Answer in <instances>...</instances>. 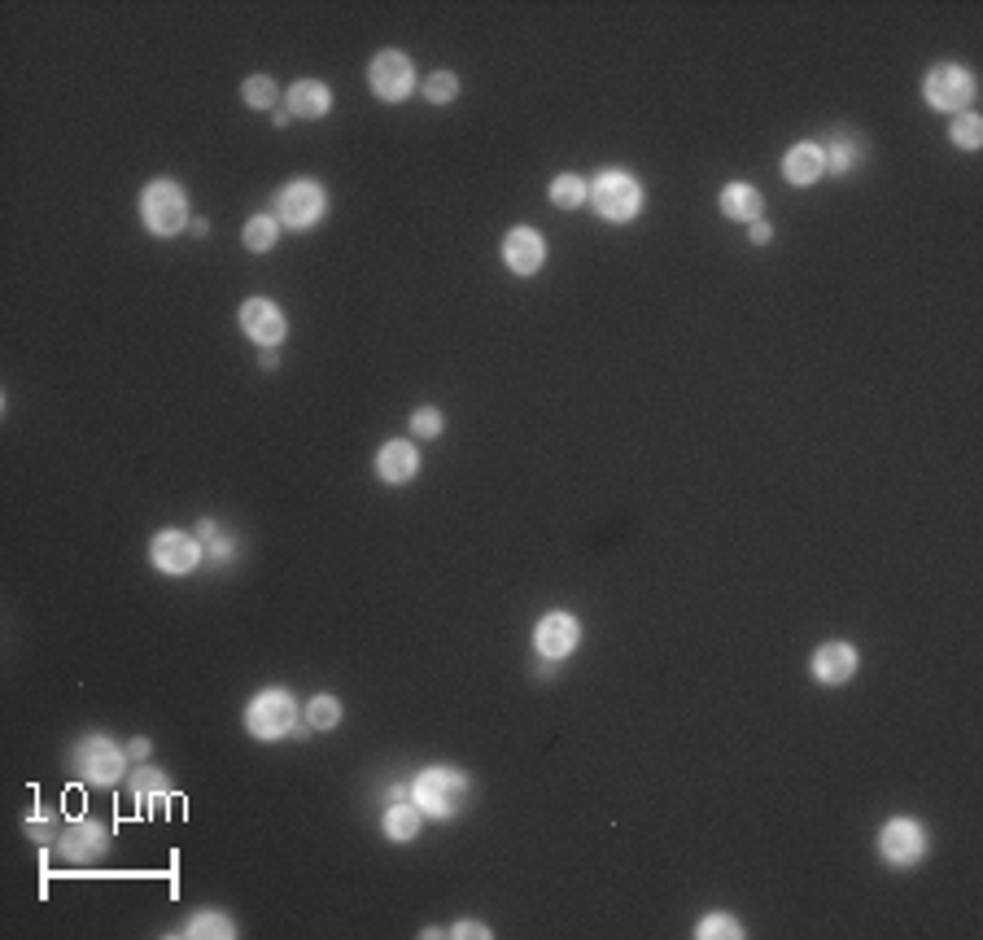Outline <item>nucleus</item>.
Listing matches in <instances>:
<instances>
[{
	"instance_id": "18",
	"label": "nucleus",
	"mask_w": 983,
	"mask_h": 940,
	"mask_svg": "<svg viewBox=\"0 0 983 940\" xmlns=\"http://www.w3.org/2000/svg\"><path fill=\"white\" fill-rule=\"evenodd\" d=\"M284 110L293 119H324L333 110V88L324 79H297L284 92Z\"/></svg>"
},
{
	"instance_id": "12",
	"label": "nucleus",
	"mask_w": 983,
	"mask_h": 940,
	"mask_svg": "<svg viewBox=\"0 0 983 940\" xmlns=\"http://www.w3.org/2000/svg\"><path fill=\"white\" fill-rule=\"evenodd\" d=\"M236 320H241V333H245L250 342H259L263 351H267V346L281 351L284 337H288V315H284L272 297H250V302H241Z\"/></svg>"
},
{
	"instance_id": "28",
	"label": "nucleus",
	"mask_w": 983,
	"mask_h": 940,
	"mask_svg": "<svg viewBox=\"0 0 983 940\" xmlns=\"http://www.w3.org/2000/svg\"><path fill=\"white\" fill-rule=\"evenodd\" d=\"M949 137H953V145L966 149V153H975L983 145V119L975 110H966V114H957L953 119V128H949Z\"/></svg>"
},
{
	"instance_id": "33",
	"label": "nucleus",
	"mask_w": 983,
	"mask_h": 940,
	"mask_svg": "<svg viewBox=\"0 0 983 940\" xmlns=\"http://www.w3.org/2000/svg\"><path fill=\"white\" fill-rule=\"evenodd\" d=\"M450 937H455V940H490L494 932L482 923V919H459V923L450 928Z\"/></svg>"
},
{
	"instance_id": "30",
	"label": "nucleus",
	"mask_w": 983,
	"mask_h": 940,
	"mask_svg": "<svg viewBox=\"0 0 983 940\" xmlns=\"http://www.w3.org/2000/svg\"><path fill=\"white\" fill-rule=\"evenodd\" d=\"M459 97V74L450 71H433L424 79V101H433V105H450Z\"/></svg>"
},
{
	"instance_id": "16",
	"label": "nucleus",
	"mask_w": 983,
	"mask_h": 940,
	"mask_svg": "<svg viewBox=\"0 0 983 940\" xmlns=\"http://www.w3.org/2000/svg\"><path fill=\"white\" fill-rule=\"evenodd\" d=\"M420 473V446L416 442H385L376 451V477L385 486H407Z\"/></svg>"
},
{
	"instance_id": "20",
	"label": "nucleus",
	"mask_w": 983,
	"mask_h": 940,
	"mask_svg": "<svg viewBox=\"0 0 983 940\" xmlns=\"http://www.w3.org/2000/svg\"><path fill=\"white\" fill-rule=\"evenodd\" d=\"M381 831H385V840H394V845L416 840V836L424 831V809L412 800V796L389 800V809H385V818H381Z\"/></svg>"
},
{
	"instance_id": "13",
	"label": "nucleus",
	"mask_w": 983,
	"mask_h": 940,
	"mask_svg": "<svg viewBox=\"0 0 983 940\" xmlns=\"http://www.w3.org/2000/svg\"><path fill=\"white\" fill-rule=\"evenodd\" d=\"M534 648H538V656L543 660H568L572 651L581 648V621L572 617V613H547L538 626H534Z\"/></svg>"
},
{
	"instance_id": "34",
	"label": "nucleus",
	"mask_w": 983,
	"mask_h": 940,
	"mask_svg": "<svg viewBox=\"0 0 983 940\" xmlns=\"http://www.w3.org/2000/svg\"><path fill=\"white\" fill-rule=\"evenodd\" d=\"M211 560H214V565H232V560H236V543L219 534V538L211 543Z\"/></svg>"
},
{
	"instance_id": "39",
	"label": "nucleus",
	"mask_w": 983,
	"mask_h": 940,
	"mask_svg": "<svg viewBox=\"0 0 983 940\" xmlns=\"http://www.w3.org/2000/svg\"><path fill=\"white\" fill-rule=\"evenodd\" d=\"M189 232H193V236H206V232H211V223H206V219H193V223H189Z\"/></svg>"
},
{
	"instance_id": "11",
	"label": "nucleus",
	"mask_w": 983,
	"mask_h": 940,
	"mask_svg": "<svg viewBox=\"0 0 983 940\" xmlns=\"http://www.w3.org/2000/svg\"><path fill=\"white\" fill-rule=\"evenodd\" d=\"M58 858H67L71 867H92V862H101L105 858V849H110V827L105 822H97V818H74L62 827V836H58Z\"/></svg>"
},
{
	"instance_id": "38",
	"label": "nucleus",
	"mask_w": 983,
	"mask_h": 940,
	"mask_svg": "<svg viewBox=\"0 0 983 940\" xmlns=\"http://www.w3.org/2000/svg\"><path fill=\"white\" fill-rule=\"evenodd\" d=\"M259 363H263V367H267V372H272V367H276V363H281V355H276V346H267V351H263V355H259Z\"/></svg>"
},
{
	"instance_id": "26",
	"label": "nucleus",
	"mask_w": 983,
	"mask_h": 940,
	"mask_svg": "<svg viewBox=\"0 0 983 940\" xmlns=\"http://www.w3.org/2000/svg\"><path fill=\"white\" fill-rule=\"evenodd\" d=\"M241 101H245L250 110H276V105H281V83H276L272 74H250V79L241 83Z\"/></svg>"
},
{
	"instance_id": "14",
	"label": "nucleus",
	"mask_w": 983,
	"mask_h": 940,
	"mask_svg": "<svg viewBox=\"0 0 983 940\" xmlns=\"http://www.w3.org/2000/svg\"><path fill=\"white\" fill-rule=\"evenodd\" d=\"M503 263H507L511 276H538L543 263H547V236L529 223H516L503 236Z\"/></svg>"
},
{
	"instance_id": "37",
	"label": "nucleus",
	"mask_w": 983,
	"mask_h": 940,
	"mask_svg": "<svg viewBox=\"0 0 983 940\" xmlns=\"http://www.w3.org/2000/svg\"><path fill=\"white\" fill-rule=\"evenodd\" d=\"M193 534H197L202 543H214V538H219V525H214V520H197V529H193Z\"/></svg>"
},
{
	"instance_id": "27",
	"label": "nucleus",
	"mask_w": 983,
	"mask_h": 940,
	"mask_svg": "<svg viewBox=\"0 0 983 940\" xmlns=\"http://www.w3.org/2000/svg\"><path fill=\"white\" fill-rule=\"evenodd\" d=\"M696 940H743V923L734 914H703L696 923Z\"/></svg>"
},
{
	"instance_id": "25",
	"label": "nucleus",
	"mask_w": 983,
	"mask_h": 940,
	"mask_svg": "<svg viewBox=\"0 0 983 940\" xmlns=\"http://www.w3.org/2000/svg\"><path fill=\"white\" fill-rule=\"evenodd\" d=\"M822 153H827V171H835V175H848L861 158H865V145L852 137V132H840L831 145H822Z\"/></svg>"
},
{
	"instance_id": "10",
	"label": "nucleus",
	"mask_w": 983,
	"mask_h": 940,
	"mask_svg": "<svg viewBox=\"0 0 983 940\" xmlns=\"http://www.w3.org/2000/svg\"><path fill=\"white\" fill-rule=\"evenodd\" d=\"M879 853H883V862L896 870L905 867H918L922 858H926V827L918 822V818H888L883 822V831H879Z\"/></svg>"
},
{
	"instance_id": "21",
	"label": "nucleus",
	"mask_w": 983,
	"mask_h": 940,
	"mask_svg": "<svg viewBox=\"0 0 983 940\" xmlns=\"http://www.w3.org/2000/svg\"><path fill=\"white\" fill-rule=\"evenodd\" d=\"M128 788L132 796L141 800L144 809H162L166 800H171V779L162 775V770H153V766H136V770H128Z\"/></svg>"
},
{
	"instance_id": "8",
	"label": "nucleus",
	"mask_w": 983,
	"mask_h": 940,
	"mask_svg": "<svg viewBox=\"0 0 983 940\" xmlns=\"http://www.w3.org/2000/svg\"><path fill=\"white\" fill-rule=\"evenodd\" d=\"M367 88H372V97L385 101V105L407 101V97L416 92V67H412V58H407L403 49H381V53L367 62Z\"/></svg>"
},
{
	"instance_id": "35",
	"label": "nucleus",
	"mask_w": 983,
	"mask_h": 940,
	"mask_svg": "<svg viewBox=\"0 0 983 940\" xmlns=\"http://www.w3.org/2000/svg\"><path fill=\"white\" fill-rule=\"evenodd\" d=\"M748 236H752V245H770L773 228L766 223V219H757V223H748Z\"/></svg>"
},
{
	"instance_id": "9",
	"label": "nucleus",
	"mask_w": 983,
	"mask_h": 940,
	"mask_svg": "<svg viewBox=\"0 0 983 940\" xmlns=\"http://www.w3.org/2000/svg\"><path fill=\"white\" fill-rule=\"evenodd\" d=\"M202 556H206V543H202L197 534H189V529H162V534H153V543H149L153 569H158V574H171V578H189V574L202 565Z\"/></svg>"
},
{
	"instance_id": "32",
	"label": "nucleus",
	"mask_w": 983,
	"mask_h": 940,
	"mask_svg": "<svg viewBox=\"0 0 983 940\" xmlns=\"http://www.w3.org/2000/svg\"><path fill=\"white\" fill-rule=\"evenodd\" d=\"M22 831H27L31 840H40V845H58V836H62V827H58V818H53L49 809L31 813V818L22 822Z\"/></svg>"
},
{
	"instance_id": "5",
	"label": "nucleus",
	"mask_w": 983,
	"mask_h": 940,
	"mask_svg": "<svg viewBox=\"0 0 983 940\" xmlns=\"http://www.w3.org/2000/svg\"><path fill=\"white\" fill-rule=\"evenodd\" d=\"M975 92H980V79H975L971 67H962V62H940V67H931L926 79H922V97H926V105L940 110V114H966L971 101H975Z\"/></svg>"
},
{
	"instance_id": "17",
	"label": "nucleus",
	"mask_w": 983,
	"mask_h": 940,
	"mask_svg": "<svg viewBox=\"0 0 983 940\" xmlns=\"http://www.w3.org/2000/svg\"><path fill=\"white\" fill-rule=\"evenodd\" d=\"M782 175H787V184H795V189L818 184V180L827 175L822 141H795V145L787 149V158H782Z\"/></svg>"
},
{
	"instance_id": "31",
	"label": "nucleus",
	"mask_w": 983,
	"mask_h": 940,
	"mask_svg": "<svg viewBox=\"0 0 983 940\" xmlns=\"http://www.w3.org/2000/svg\"><path fill=\"white\" fill-rule=\"evenodd\" d=\"M446 429V416H442V407H433V403H424L412 412V437H420V442H433V437H442Z\"/></svg>"
},
{
	"instance_id": "4",
	"label": "nucleus",
	"mask_w": 983,
	"mask_h": 940,
	"mask_svg": "<svg viewBox=\"0 0 983 940\" xmlns=\"http://www.w3.org/2000/svg\"><path fill=\"white\" fill-rule=\"evenodd\" d=\"M141 223L153 236H180L193 223L184 184L180 180H149L141 193Z\"/></svg>"
},
{
	"instance_id": "22",
	"label": "nucleus",
	"mask_w": 983,
	"mask_h": 940,
	"mask_svg": "<svg viewBox=\"0 0 983 940\" xmlns=\"http://www.w3.org/2000/svg\"><path fill=\"white\" fill-rule=\"evenodd\" d=\"M241 932L236 923H232V914H223V910H197V914H189V923H184V937L193 940H232Z\"/></svg>"
},
{
	"instance_id": "2",
	"label": "nucleus",
	"mask_w": 983,
	"mask_h": 940,
	"mask_svg": "<svg viewBox=\"0 0 983 940\" xmlns=\"http://www.w3.org/2000/svg\"><path fill=\"white\" fill-rule=\"evenodd\" d=\"M407 788H412V800L424 809V818L446 822V818H455L464 809V800L473 792V779L464 770H455V766H428Z\"/></svg>"
},
{
	"instance_id": "7",
	"label": "nucleus",
	"mask_w": 983,
	"mask_h": 940,
	"mask_svg": "<svg viewBox=\"0 0 983 940\" xmlns=\"http://www.w3.org/2000/svg\"><path fill=\"white\" fill-rule=\"evenodd\" d=\"M297 700H293V691H284V687H263L250 705H245V730L254 735V739H281V735H293V726H297Z\"/></svg>"
},
{
	"instance_id": "36",
	"label": "nucleus",
	"mask_w": 983,
	"mask_h": 940,
	"mask_svg": "<svg viewBox=\"0 0 983 940\" xmlns=\"http://www.w3.org/2000/svg\"><path fill=\"white\" fill-rule=\"evenodd\" d=\"M149 752H153V739H132V744H128V757H132V761H149Z\"/></svg>"
},
{
	"instance_id": "15",
	"label": "nucleus",
	"mask_w": 983,
	"mask_h": 940,
	"mask_svg": "<svg viewBox=\"0 0 983 940\" xmlns=\"http://www.w3.org/2000/svg\"><path fill=\"white\" fill-rule=\"evenodd\" d=\"M857 665H861V656H857V648H852L848 639L822 644V648L813 651V660H809V669H813V678H818L822 687H843V683H852Z\"/></svg>"
},
{
	"instance_id": "23",
	"label": "nucleus",
	"mask_w": 983,
	"mask_h": 940,
	"mask_svg": "<svg viewBox=\"0 0 983 940\" xmlns=\"http://www.w3.org/2000/svg\"><path fill=\"white\" fill-rule=\"evenodd\" d=\"M276 241H281V219L272 215V211L254 215L245 223V232H241V245H245L250 254H267V250H276Z\"/></svg>"
},
{
	"instance_id": "1",
	"label": "nucleus",
	"mask_w": 983,
	"mask_h": 940,
	"mask_svg": "<svg viewBox=\"0 0 983 940\" xmlns=\"http://www.w3.org/2000/svg\"><path fill=\"white\" fill-rule=\"evenodd\" d=\"M128 761H132V757H128V748H119L114 735L92 730V735H83L71 748L67 770H71L79 784H88V788H114V784L128 779Z\"/></svg>"
},
{
	"instance_id": "19",
	"label": "nucleus",
	"mask_w": 983,
	"mask_h": 940,
	"mask_svg": "<svg viewBox=\"0 0 983 940\" xmlns=\"http://www.w3.org/2000/svg\"><path fill=\"white\" fill-rule=\"evenodd\" d=\"M721 215L730 223H757L766 215V193L757 184H748V180H730L721 189Z\"/></svg>"
},
{
	"instance_id": "3",
	"label": "nucleus",
	"mask_w": 983,
	"mask_h": 940,
	"mask_svg": "<svg viewBox=\"0 0 983 940\" xmlns=\"http://www.w3.org/2000/svg\"><path fill=\"white\" fill-rule=\"evenodd\" d=\"M590 206L599 211V219L608 223H634L647 206V193H642V180L621 171V166H608L595 175L590 184Z\"/></svg>"
},
{
	"instance_id": "29",
	"label": "nucleus",
	"mask_w": 983,
	"mask_h": 940,
	"mask_svg": "<svg viewBox=\"0 0 983 940\" xmlns=\"http://www.w3.org/2000/svg\"><path fill=\"white\" fill-rule=\"evenodd\" d=\"M302 718L311 722V730H333V726L342 722V700H337V696H315Z\"/></svg>"
},
{
	"instance_id": "6",
	"label": "nucleus",
	"mask_w": 983,
	"mask_h": 940,
	"mask_svg": "<svg viewBox=\"0 0 983 940\" xmlns=\"http://www.w3.org/2000/svg\"><path fill=\"white\" fill-rule=\"evenodd\" d=\"M272 215L281 219L288 232H311L320 219L328 215V189L320 180H288L281 193L272 198Z\"/></svg>"
},
{
	"instance_id": "24",
	"label": "nucleus",
	"mask_w": 983,
	"mask_h": 940,
	"mask_svg": "<svg viewBox=\"0 0 983 940\" xmlns=\"http://www.w3.org/2000/svg\"><path fill=\"white\" fill-rule=\"evenodd\" d=\"M547 198H551V206L556 211H577V206H586L590 202V184L581 180V175H556L551 180V189H547Z\"/></svg>"
}]
</instances>
